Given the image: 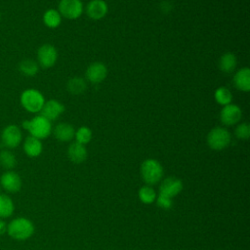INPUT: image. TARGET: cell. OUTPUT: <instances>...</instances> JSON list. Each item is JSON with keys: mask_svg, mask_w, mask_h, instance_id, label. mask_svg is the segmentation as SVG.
<instances>
[{"mask_svg": "<svg viewBox=\"0 0 250 250\" xmlns=\"http://www.w3.org/2000/svg\"><path fill=\"white\" fill-rule=\"evenodd\" d=\"M20 102L21 106L30 113H38L41 111L44 104L45 98L41 92L36 89L29 88L25 89L20 97Z\"/></svg>", "mask_w": 250, "mask_h": 250, "instance_id": "4", "label": "cell"}, {"mask_svg": "<svg viewBox=\"0 0 250 250\" xmlns=\"http://www.w3.org/2000/svg\"><path fill=\"white\" fill-rule=\"evenodd\" d=\"M7 232V224L3 219H0V235Z\"/></svg>", "mask_w": 250, "mask_h": 250, "instance_id": "30", "label": "cell"}, {"mask_svg": "<svg viewBox=\"0 0 250 250\" xmlns=\"http://www.w3.org/2000/svg\"><path fill=\"white\" fill-rule=\"evenodd\" d=\"M75 130L72 125L68 123H59L54 129V136L60 142H69L74 138Z\"/></svg>", "mask_w": 250, "mask_h": 250, "instance_id": "18", "label": "cell"}, {"mask_svg": "<svg viewBox=\"0 0 250 250\" xmlns=\"http://www.w3.org/2000/svg\"><path fill=\"white\" fill-rule=\"evenodd\" d=\"M237 64L236 57L232 53H225L219 61V67L225 73L232 72Z\"/></svg>", "mask_w": 250, "mask_h": 250, "instance_id": "20", "label": "cell"}, {"mask_svg": "<svg viewBox=\"0 0 250 250\" xmlns=\"http://www.w3.org/2000/svg\"><path fill=\"white\" fill-rule=\"evenodd\" d=\"M22 148L24 153L29 156V157H37L42 153L43 150V145L41 140L32 137V136H28L24 139L23 141V145H22Z\"/></svg>", "mask_w": 250, "mask_h": 250, "instance_id": "16", "label": "cell"}, {"mask_svg": "<svg viewBox=\"0 0 250 250\" xmlns=\"http://www.w3.org/2000/svg\"><path fill=\"white\" fill-rule=\"evenodd\" d=\"M214 98L215 101L221 104V105H227L231 103L232 100V95L230 93V91L226 88V87H219L216 89L215 93H214Z\"/></svg>", "mask_w": 250, "mask_h": 250, "instance_id": "26", "label": "cell"}, {"mask_svg": "<svg viewBox=\"0 0 250 250\" xmlns=\"http://www.w3.org/2000/svg\"><path fill=\"white\" fill-rule=\"evenodd\" d=\"M86 82L81 77H72L67 81L66 84L67 91L73 95L82 94L86 90Z\"/></svg>", "mask_w": 250, "mask_h": 250, "instance_id": "25", "label": "cell"}, {"mask_svg": "<svg viewBox=\"0 0 250 250\" xmlns=\"http://www.w3.org/2000/svg\"><path fill=\"white\" fill-rule=\"evenodd\" d=\"M1 144L5 148L13 149L18 147L22 141L21 128L16 124H9L1 132Z\"/></svg>", "mask_w": 250, "mask_h": 250, "instance_id": "6", "label": "cell"}, {"mask_svg": "<svg viewBox=\"0 0 250 250\" xmlns=\"http://www.w3.org/2000/svg\"><path fill=\"white\" fill-rule=\"evenodd\" d=\"M233 84L239 91L249 92L250 90V69L248 67L240 68L233 76Z\"/></svg>", "mask_w": 250, "mask_h": 250, "instance_id": "17", "label": "cell"}, {"mask_svg": "<svg viewBox=\"0 0 250 250\" xmlns=\"http://www.w3.org/2000/svg\"><path fill=\"white\" fill-rule=\"evenodd\" d=\"M156 204L162 209H170L173 206V198L164 195L162 193H158L156 196Z\"/></svg>", "mask_w": 250, "mask_h": 250, "instance_id": "29", "label": "cell"}, {"mask_svg": "<svg viewBox=\"0 0 250 250\" xmlns=\"http://www.w3.org/2000/svg\"><path fill=\"white\" fill-rule=\"evenodd\" d=\"M0 165L6 170H12L17 165V158L15 154L8 148L0 151Z\"/></svg>", "mask_w": 250, "mask_h": 250, "instance_id": "23", "label": "cell"}, {"mask_svg": "<svg viewBox=\"0 0 250 250\" xmlns=\"http://www.w3.org/2000/svg\"><path fill=\"white\" fill-rule=\"evenodd\" d=\"M58 59V51L51 44H43L37 50V63L42 68L52 67Z\"/></svg>", "mask_w": 250, "mask_h": 250, "instance_id": "7", "label": "cell"}, {"mask_svg": "<svg viewBox=\"0 0 250 250\" xmlns=\"http://www.w3.org/2000/svg\"><path fill=\"white\" fill-rule=\"evenodd\" d=\"M22 128L25 129L30 136L39 140L46 139L52 133V124L44 116L36 115L31 119L24 120L22 122Z\"/></svg>", "mask_w": 250, "mask_h": 250, "instance_id": "2", "label": "cell"}, {"mask_svg": "<svg viewBox=\"0 0 250 250\" xmlns=\"http://www.w3.org/2000/svg\"><path fill=\"white\" fill-rule=\"evenodd\" d=\"M141 176L144 182L148 185L152 186L160 182L163 177V167L159 161L153 158L146 159L140 168Z\"/></svg>", "mask_w": 250, "mask_h": 250, "instance_id": "3", "label": "cell"}, {"mask_svg": "<svg viewBox=\"0 0 250 250\" xmlns=\"http://www.w3.org/2000/svg\"><path fill=\"white\" fill-rule=\"evenodd\" d=\"M35 231L33 223L25 217H18L7 224V234L15 240H26Z\"/></svg>", "mask_w": 250, "mask_h": 250, "instance_id": "1", "label": "cell"}, {"mask_svg": "<svg viewBox=\"0 0 250 250\" xmlns=\"http://www.w3.org/2000/svg\"><path fill=\"white\" fill-rule=\"evenodd\" d=\"M138 196L139 199L145 203V204H151L155 201L156 199V191L154 190L153 188H151V186L146 185L143 186L142 188H140L139 191H138Z\"/></svg>", "mask_w": 250, "mask_h": 250, "instance_id": "24", "label": "cell"}, {"mask_svg": "<svg viewBox=\"0 0 250 250\" xmlns=\"http://www.w3.org/2000/svg\"><path fill=\"white\" fill-rule=\"evenodd\" d=\"M235 136L240 140H247L250 137V125L246 122L240 123L235 128Z\"/></svg>", "mask_w": 250, "mask_h": 250, "instance_id": "28", "label": "cell"}, {"mask_svg": "<svg viewBox=\"0 0 250 250\" xmlns=\"http://www.w3.org/2000/svg\"><path fill=\"white\" fill-rule=\"evenodd\" d=\"M43 22L49 28H56L62 22V16L58 10L48 9L43 14Z\"/></svg>", "mask_w": 250, "mask_h": 250, "instance_id": "21", "label": "cell"}, {"mask_svg": "<svg viewBox=\"0 0 250 250\" xmlns=\"http://www.w3.org/2000/svg\"><path fill=\"white\" fill-rule=\"evenodd\" d=\"M19 70L24 76L32 77L35 76L39 70V65L37 62L31 59H24L19 63Z\"/></svg>", "mask_w": 250, "mask_h": 250, "instance_id": "22", "label": "cell"}, {"mask_svg": "<svg viewBox=\"0 0 250 250\" xmlns=\"http://www.w3.org/2000/svg\"><path fill=\"white\" fill-rule=\"evenodd\" d=\"M230 134L223 127L213 128L207 135V145L214 150H222L230 144Z\"/></svg>", "mask_w": 250, "mask_h": 250, "instance_id": "5", "label": "cell"}, {"mask_svg": "<svg viewBox=\"0 0 250 250\" xmlns=\"http://www.w3.org/2000/svg\"><path fill=\"white\" fill-rule=\"evenodd\" d=\"M87 149L84 145H81L77 142H73L68 146L67 156L69 160L75 164L82 163L87 158Z\"/></svg>", "mask_w": 250, "mask_h": 250, "instance_id": "15", "label": "cell"}, {"mask_svg": "<svg viewBox=\"0 0 250 250\" xmlns=\"http://www.w3.org/2000/svg\"><path fill=\"white\" fill-rule=\"evenodd\" d=\"M92 136H93L92 131L87 126H81L77 131H75V134H74L75 142L84 146L92 140Z\"/></svg>", "mask_w": 250, "mask_h": 250, "instance_id": "27", "label": "cell"}, {"mask_svg": "<svg viewBox=\"0 0 250 250\" xmlns=\"http://www.w3.org/2000/svg\"><path fill=\"white\" fill-rule=\"evenodd\" d=\"M0 21H1V12H0Z\"/></svg>", "mask_w": 250, "mask_h": 250, "instance_id": "31", "label": "cell"}, {"mask_svg": "<svg viewBox=\"0 0 250 250\" xmlns=\"http://www.w3.org/2000/svg\"><path fill=\"white\" fill-rule=\"evenodd\" d=\"M107 75V68L104 63L95 62L89 64L86 69V77L93 84H99L103 82Z\"/></svg>", "mask_w": 250, "mask_h": 250, "instance_id": "12", "label": "cell"}, {"mask_svg": "<svg viewBox=\"0 0 250 250\" xmlns=\"http://www.w3.org/2000/svg\"><path fill=\"white\" fill-rule=\"evenodd\" d=\"M242 117L241 108L233 104H229L224 105L220 112V119L223 124L227 126H231L240 121Z\"/></svg>", "mask_w": 250, "mask_h": 250, "instance_id": "10", "label": "cell"}, {"mask_svg": "<svg viewBox=\"0 0 250 250\" xmlns=\"http://www.w3.org/2000/svg\"><path fill=\"white\" fill-rule=\"evenodd\" d=\"M21 179L18 173L13 170H7L0 177L1 188L10 193H16L21 188Z\"/></svg>", "mask_w": 250, "mask_h": 250, "instance_id": "9", "label": "cell"}, {"mask_svg": "<svg viewBox=\"0 0 250 250\" xmlns=\"http://www.w3.org/2000/svg\"><path fill=\"white\" fill-rule=\"evenodd\" d=\"M15 204L13 199L5 193H0V219H7L13 215Z\"/></svg>", "mask_w": 250, "mask_h": 250, "instance_id": "19", "label": "cell"}, {"mask_svg": "<svg viewBox=\"0 0 250 250\" xmlns=\"http://www.w3.org/2000/svg\"><path fill=\"white\" fill-rule=\"evenodd\" d=\"M108 7L104 0H91L86 6L87 16L95 21L102 20L107 14Z\"/></svg>", "mask_w": 250, "mask_h": 250, "instance_id": "14", "label": "cell"}, {"mask_svg": "<svg viewBox=\"0 0 250 250\" xmlns=\"http://www.w3.org/2000/svg\"><path fill=\"white\" fill-rule=\"evenodd\" d=\"M183 189V182L181 179L171 176L165 178L159 186V193L167 195L171 198L178 195Z\"/></svg>", "mask_w": 250, "mask_h": 250, "instance_id": "11", "label": "cell"}, {"mask_svg": "<svg viewBox=\"0 0 250 250\" xmlns=\"http://www.w3.org/2000/svg\"><path fill=\"white\" fill-rule=\"evenodd\" d=\"M64 111V105L57 100H49L45 102L40 114L49 121L58 119Z\"/></svg>", "mask_w": 250, "mask_h": 250, "instance_id": "13", "label": "cell"}, {"mask_svg": "<svg viewBox=\"0 0 250 250\" xmlns=\"http://www.w3.org/2000/svg\"><path fill=\"white\" fill-rule=\"evenodd\" d=\"M59 13L68 20H75L83 13L81 0H61L59 2Z\"/></svg>", "mask_w": 250, "mask_h": 250, "instance_id": "8", "label": "cell"}]
</instances>
